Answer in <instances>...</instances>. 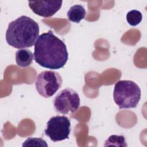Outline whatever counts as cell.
Wrapping results in <instances>:
<instances>
[{
    "instance_id": "obj_10",
    "label": "cell",
    "mask_w": 147,
    "mask_h": 147,
    "mask_svg": "<svg viewBox=\"0 0 147 147\" xmlns=\"http://www.w3.org/2000/svg\"><path fill=\"white\" fill-rule=\"evenodd\" d=\"M142 15L141 13L137 10L129 11L126 14V20L131 26H136L142 21Z\"/></svg>"
},
{
    "instance_id": "obj_1",
    "label": "cell",
    "mask_w": 147,
    "mask_h": 147,
    "mask_svg": "<svg viewBox=\"0 0 147 147\" xmlns=\"http://www.w3.org/2000/svg\"><path fill=\"white\" fill-rule=\"evenodd\" d=\"M33 55L36 63L51 69L63 68L68 59L65 43L51 30L38 36L34 44Z\"/></svg>"
},
{
    "instance_id": "obj_7",
    "label": "cell",
    "mask_w": 147,
    "mask_h": 147,
    "mask_svg": "<svg viewBox=\"0 0 147 147\" xmlns=\"http://www.w3.org/2000/svg\"><path fill=\"white\" fill-rule=\"evenodd\" d=\"M62 3V1H29V6L36 14L48 18L52 17L58 11Z\"/></svg>"
},
{
    "instance_id": "obj_2",
    "label": "cell",
    "mask_w": 147,
    "mask_h": 147,
    "mask_svg": "<svg viewBox=\"0 0 147 147\" xmlns=\"http://www.w3.org/2000/svg\"><path fill=\"white\" fill-rule=\"evenodd\" d=\"M39 31L37 22L30 17L22 16L9 24L6 32V41L15 48H29L35 44Z\"/></svg>"
},
{
    "instance_id": "obj_12",
    "label": "cell",
    "mask_w": 147,
    "mask_h": 147,
    "mask_svg": "<svg viewBox=\"0 0 147 147\" xmlns=\"http://www.w3.org/2000/svg\"><path fill=\"white\" fill-rule=\"evenodd\" d=\"M22 146H48L46 141L41 138L29 137L22 144Z\"/></svg>"
},
{
    "instance_id": "obj_8",
    "label": "cell",
    "mask_w": 147,
    "mask_h": 147,
    "mask_svg": "<svg viewBox=\"0 0 147 147\" xmlns=\"http://www.w3.org/2000/svg\"><path fill=\"white\" fill-rule=\"evenodd\" d=\"M33 56L29 49H18L16 53V61L17 65L23 68L28 67L33 61Z\"/></svg>"
},
{
    "instance_id": "obj_4",
    "label": "cell",
    "mask_w": 147,
    "mask_h": 147,
    "mask_svg": "<svg viewBox=\"0 0 147 147\" xmlns=\"http://www.w3.org/2000/svg\"><path fill=\"white\" fill-rule=\"evenodd\" d=\"M62 78L57 72L44 71L36 77L35 86L38 93L44 98L52 96L61 87Z\"/></svg>"
},
{
    "instance_id": "obj_5",
    "label": "cell",
    "mask_w": 147,
    "mask_h": 147,
    "mask_svg": "<svg viewBox=\"0 0 147 147\" xmlns=\"http://www.w3.org/2000/svg\"><path fill=\"white\" fill-rule=\"evenodd\" d=\"M71 131V122L65 116L52 117L47 122L45 134L53 142L60 141L69 138Z\"/></svg>"
},
{
    "instance_id": "obj_11",
    "label": "cell",
    "mask_w": 147,
    "mask_h": 147,
    "mask_svg": "<svg viewBox=\"0 0 147 147\" xmlns=\"http://www.w3.org/2000/svg\"><path fill=\"white\" fill-rule=\"evenodd\" d=\"M127 146V144L125 137L123 136L112 135L110 136L105 141V146Z\"/></svg>"
},
{
    "instance_id": "obj_9",
    "label": "cell",
    "mask_w": 147,
    "mask_h": 147,
    "mask_svg": "<svg viewBox=\"0 0 147 147\" xmlns=\"http://www.w3.org/2000/svg\"><path fill=\"white\" fill-rule=\"evenodd\" d=\"M86 14V10L81 5H75L71 6L67 13L68 20L75 23L80 22L84 18Z\"/></svg>"
},
{
    "instance_id": "obj_3",
    "label": "cell",
    "mask_w": 147,
    "mask_h": 147,
    "mask_svg": "<svg viewBox=\"0 0 147 147\" xmlns=\"http://www.w3.org/2000/svg\"><path fill=\"white\" fill-rule=\"evenodd\" d=\"M141 95L140 88L131 80H119L114 86L113 99L120 109L136 107Z\"/></svg>"
},
{
    "instance_id": "obj_6",
    "label": "cell",
    "mask_w": 147,
    "mask_h": 147,
    "mask_svg": "<svg viewBox=\"0 0 147 147\" xmlns=\"http://www.w3.org/2000/svg\"><path fill=\"white\" fill-rule=\"evenodd\" d=\"M53 106L59 113H74L80 106L79 96L75 90L66 88L60 91L54 98Z\"/></svg>"
}]
</instances>
